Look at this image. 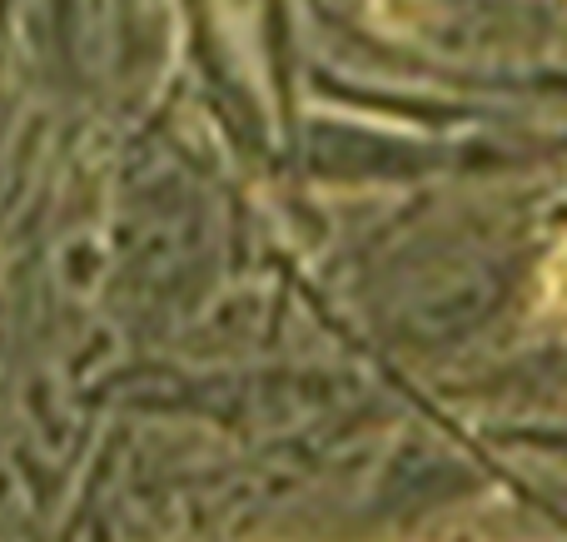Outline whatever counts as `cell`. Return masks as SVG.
<instances>
[{"label": "cell", "mask_w": 567, "mask_h": 542, "mask_svg": "<svg viewBox=\"0 0 567 542\" xmlns=\"http://www.w3.org/2000/svg\"><path fill=\"white\" fill-rule=\"evenodd\" d=\"M543 289H548V304H567V244L553 249L548 269H543Z\"/></svg>", "instance_id": "obj_1"}]
</instances>
